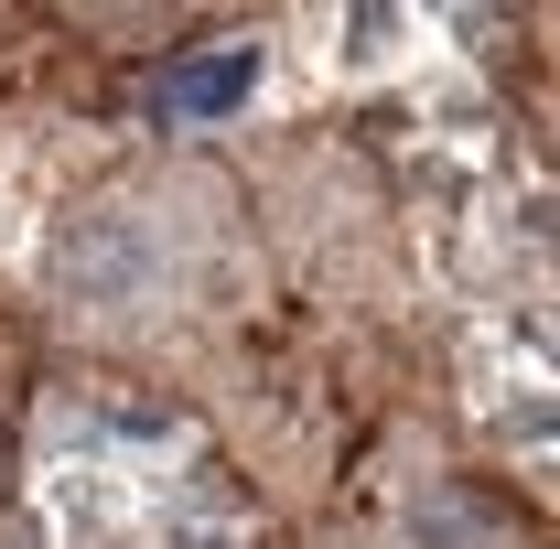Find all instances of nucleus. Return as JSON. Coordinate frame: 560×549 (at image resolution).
Here are the masks:
<instances>
[{
    "label": "nucleus",
    "mask_w": 560,
    "mask_h": 549,
    "mask_svg": "<svg viewBox=\"0 0 560 549\" xmlns=\"http://www.w3.org/2000/svg\"><path fill=\"white\" fill-rule=\"evenodd\" d=\"M33 291H44V324L97 355L206 335V313L248 291V195L195 151H151L140 173L66 206V226L33 259Z\"/></svg>",
    "instance_id": "obj_1"
},
{
    "label": "nucleus",
    "mask_w": 560,
    "mask_h": 549,
    "mask_svg": "<svg viewBox=\"0 0 560 549\" xmlns=\"http://www.w3.org/2000/svg\"><path fill=\"white\" fill-rule=\"evenodd\" d=\"M335 549H539V517L464 453H442L431 431H399L377 453V475L355 495Z\"/></svg>",
    "instance_id": "obj_2"
},
{
    "label": "nucleus",
    "mask_w": 560,
    "mask_h": 549,
    "mask_svg": "<svg viewBox=\"0 0 560 549\" xmlns=\"http://www.w3.org/2000/svg\"><path fill=\"white\" fill-rule=\"evenodd\" d=\"M22 431H33V335L0 313V495L22 475Z\"/></svg>",
    "instance_id": "obj_3"
}]
</instances>
